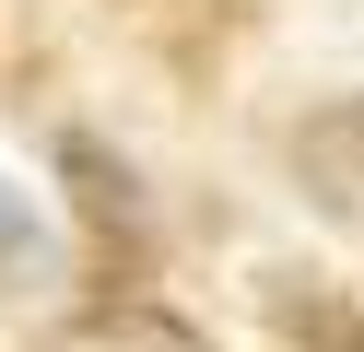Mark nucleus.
I'll use <instances>...</instances> for the list:
<instances>
[{"label":"nucleus","mask_w":364,"mask_h":352,"mask_svg":"<svg viewBox=\"0 0 364 352\" xmlns=\"http://www.w3.org/2000/svg\"><path fill=\"white\" fill-rule=\"evenodd\" d=\"M36 352H212V341H200V317H176L153 294H106V305H71Z\"/></svg>","instance_id":"f257e3e1"},{"label":"nucleus","mask_w":364,"mask_h":352,"mask_svg":"<svg viewBox=\"0 0 364 352\" xmlns=\"http://www.w3.org/2000/svg\"><path fill=\"white\" fill-rule=\"evenodd\" d=\"M282 153H294V176H306L329 211H353V223H364V94H329V106H306Z\"/></svg>","instance_id":"f03ea898"},{"label":"nucleus","mask_w":364,"mask_h":352,"mask_svg":"<svg viewBox=\"0 0 364 352\" xmlns=\"http://www.w3.org/2000/svg\"><path fill=\"white\" fill-rule=\"evenodd\" d=\"M36 282H59V235L36 211V188L0 176V294H36Z\"/></svg>","instance_id":"7ed1b4c3"},{"label":"nucleus","mask_w":364,"mask_h":352,"mask_svg":"<svg viewBox=\"0 0 364 352\" xmlns=\"http://www.w3.org/2000/svg\"><path fill=\"white\" fill-rule=\"evenodd\" d=\"M59 164H71V176H82V211H95V223L106 235H141V200H129V176H118V153H106V141H59Z\"/></svg>","instance_id":"20e7f679"}]
</instances>
